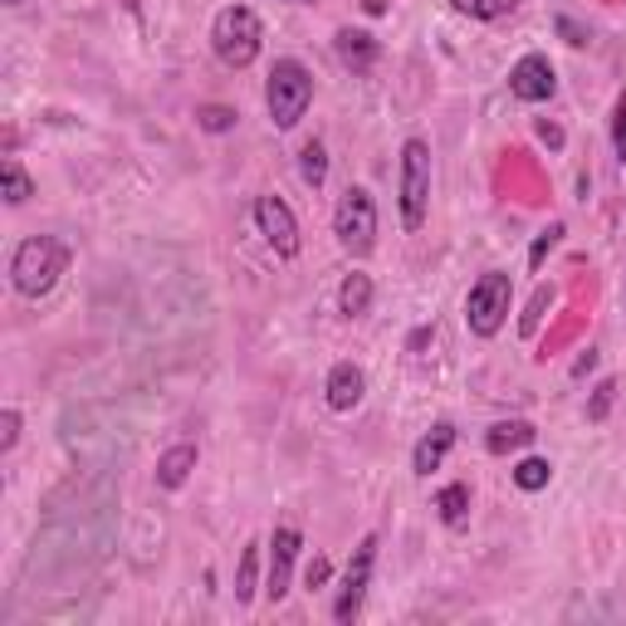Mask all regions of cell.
Returning <instances> with one entry per match:
<instances>
[{
	"label": "cell",
	"instance_id": "1",
	"mask_svg": "<svg viewBox=\"0 0 626 626\" xmlns=\"http://www.w3.org/2000/svg\"><path fill=\"white\" fill-rule=\"evenodd\" d=\"M69 269V245L54 240V236H30L16 245V255H10V279H16V289L24 299H40L59 285V275Z\"/></svg>",
	"mask_w": 626,
	"mask_h": 626
},
{
	"label": "cell",
	"instance_id": "2",
	"mask_svg": "<svg viewBox=\"0 0 626 626\" xmlns=\"http://www.w3.org/2000/svg\"><path fill=\"white\" fill-rule=\"evenodd\" d=\"M309 103H314V73L304 69L299 59H279V64L269 69V83H265V108H269V118H275V128L279 132L299 128Z\"/></svg>",
	"mask_w": 626,
	"mask_h": 626
},
{
	"label": "cell",
	"instance_id": "3",
	"mask_svg": "<svg viewBox=\"0 0 626 626\" xmlns=\"http://www.w3.org/2000/svg\"><path fill=\"white\" fill-rule=\"evenodd\" d=\"M211 44L220 54V64L230 69H250L260 59V44H265V24L250 6H226L211 24Z\"/></svg>",
	"mask_w": 626,
	"mask_h": 626
},
{
	"label": "cell",
	"instance_id": "4",
	"mask_svg": "<svg viewBox=\"0 0 626 626\" xmlns=\"http://www.w3.org/2000/svg\"><path fill=\"white\" fill-rule=\"evenodd\" d=\"M426 206H431V147L421 138L401 142V226L421 230Z\"/></svg>",
	"mask_w": 626,
	"mask_h": 626
},
{
	"label": "cell",
	"instance_id": "5",
	"mask_svg": "<svg viewBox=\"0 0 626 626\" xmlns=\"http://www.w3.org/2000/svg\"><path fill=\"white\" fill-rule=\"evenodd\" d=\"M334 236L338 245L348 255H372V245H377V201H372V191L367 187H348L342 191V201H338V211H334Z\"/></svg>",
	"mask_w": 626,
	"mask_h": 626
},
{
	"label": "cell",
	"instance_id": "6",
	"mask_svg": "<svg viewBox=\"0 0 626 626\" xmlns=\"http://www.w3.org/2000/svg\"><path fill=\"white\" fill-rule=\"evenodd\" d=\"M509 304H514L509 275H499V269L480 275L470 285V299H465V324H470V334L495 338L499 328H505V318H509Z\"/></svg>",
	"mask_w": 626,
	"mask_h": 626
},
{
	"label": "cell",
	"instance_id": "7",
	"mask_svg": "<svg viewBox=\"0 0 626 626\" xmlns=\"http://www.w3.org/2000/svg\"><path fill=\"white\" fill-rule=\"evenodd\" d=\"M372 563H377V534H367L358 548H352V563L342 573V587H338V603H334V617L338 622H352L362 612V597H367V583H372Z\"/></svg>",
	"mask_w": 626,
	"mask_h": 626
},
{
	"label": "cell",
	"instance_id": "8",
	"mask_svg": "<svg viewBox=\"0 0 626 626\" xmlns=\"http://www.w3.org/2000/svg\"><path fill=\"white\" fill-rule=\"evenodd\" d=\"M255 220H260V236L275 245L279 260H294V255H299V220H294V211L279 196H260V201H255Z\"/></svg>",
	"mask_w": 626,
	"mask_h": 626
},
{
	"label": "cell",
	"instance_id": "9",
	"mask_svg": "<svg viewBox=\"0 0 626 626\" xmlns=\"http://www.w3.org/2000/svg\"><path fill=\"white\" fill-rule=\"evenodd\" d=\"M509 93L524 98V103H544V98L558 93V79H554V64L544 54H524L519 64L509 69Z\"/></svg>",
	"mask_w": 626,
	"mask_h": 626
},
{
	"label": "cell",
	"instance_id": "10",
	"mask_svg": "<svg viewBox=\"0 0 626 626\" xmlns=\"http://www.w3.org/2000/svg\"><path fill=\"white\" fill-rule=\"evenodd\" d=\"M299 548H304L299 529H275V538H269V583H265L269 603H279V597L289 593V578H294V558H299Z\"/></svg>",
	"mask_w": 626,
	"mask_h": 626
},
{
	"label": "cell",
	"instance_id": "11",
	"mask_svg": "<svg viewBox=\"0 0 626 626\" xmlns=\"http://www.w3.org/2000/svg\"><path fill=\"white\" fill-rule=\"evenodd\" d=\"M362 391H367V377L358 362H338L334 372H328V407L334 411H352L362 401Z\"/></svg>",
	"mask_w": 626,
	"mask_h": 626
},
{
	"label": "cell",
	"instance_id": "12",
	"mask_svg": "<svg viewBox=\"0 0 626 626\" xmlns=\"http://www.w3.org/2000/svg\"><path fill=\"white\" fill-rule=\"evenodd\" d=\"M450 446H456V426H450V421L431 426V431H426L421 440H416V456H411L416 475H431V470H440V460L450 456Z\"/></svg>",
	"mask_w": 626,
	"mask_h": 626
},
{
	"label": "cell",
	"instance_id": "13",
	"mask_svg": "<svg viewBox=\"0 0 626 626\" xmlns=\"http://www.w3.org/2000/svg\"><path fill=\"white\" fill-rule=\"evenodd\" d=\"M338 59L342 64H348L352 73H372V64H377V54H382V49H377V40L367 30H338Z\"/></svg>",
	"mask_w": 626,
	"mask_h": 626
},
{
	"label": "cell",
	"instance_id": "14",
	"mask_svg": "<svg viewBox=\"0 0 626 626\" xmlns=\"http://www.w3.org/2000/svg\"><path fill=\"white\" fill-rule=\"evenodd\" d=\"M534 426L529 421H499V426H489V436H485V450L489 456H509V450H524V446H534Z\"/></svg>",
	"mask_w": 626,
	"mask_h": 626
},
{
	"label": "cell",
	"instance_id": "15",
	"mask_svg": "<svg viewBox=\"0 0 626 626\" xmlns=\"http://www.w3.org/2000/svg\"><path fill=\"white\" fill-rule=\"evenodd\" d=\"M196 470V446H171L162 460H157V485L162 489H181Z\"/></svg>",
	"mask_w": 626,
	"mask_h": 626
},
{
	"label": "cell",
	"instance_id": "16",
	"mask_svg": "<svg viewBox=\"0 0 626 626\" xmlns=\"http://www.w3.org/2000/svg\"><path fill=\"white\" fill-rule=\"evenodd\" d=\"M338 309L348 314V318H362L367 309H372V279H367V275H348V279H342Z\"/></svg>",
	"mask_w": 626,
	"mask_h": 626
},
{
	"label": "cell",
	"instance_id": "17",
	"mask_svg": "<svg viewBox=\"0 0 626 626\" xmlns=\"http://www.w3.org/2000/svg\"><path fill=\"white\" fill-rule=\"evenodd\" d=\"M436 509H440V519L456 529V524H465V514H470V489H465V485H446L436 495Z\"/></svg>",
	"mask_w": 626,
	"mask_h": 626
},
{
	"label": "cell",
	"instance_id": "18",
	"mask_svg": "<svg viewBox=\"0 0 626 626\" xmlns=\"http://www.w3.org/2000/svg\"><path fill=\"white\" fill-rule=\"evenodd\" d=\"M0 181H6V201L10 206H24L34 196V181H30V171H24L20 162H6L0 167Z\"/></svg>",
	"mask_w": 626,
	"mask_h": 626
},
{
	"label": "cell",
	"instance_id": "19",
	"mask_svg": "<svg viewBox=\"0 0 626 626\" xmlns=\"http://www.w3.org/2000/svg\"><path fill=\"white\" fill-rule=\"evenodd\" d=\"M450 6H456L460 16H470V20H499V16H509L519 0H450Z\"/></svg>",
	"mask_w": 626,
	"mask_h": 626
},
{
	"label": "cell",
	"instance_id": "20",
	"mask_svg": "<svg viewBox=\"0 0 626 626\" xmlns=\"http://www.w3.org/2000/svg\"><path fill=\"white\" fill-rule=\"evenodd\" d=\"M255 568H260V544H250L240 554V578H236V603H250L255 597Z\"/></svg>",
	"mask_w": 626,
	"mask_h": 626
},
{
	"label": "cell",
	"instance_id": "21",
	"mask_svg": "<svg viewBox=\"0 0 626 626\" xmlns=\"http://www.w3.org/2000/svg\"><path fill=\"white\" fill-rule=\"evenodd\" d=\"M548 475H554V465L529 456V460H519V470H514V485H519V489H544Z\"/></svg>",
	"mask_w": 626,
	"mask_h": 626
},
{
	"label": "cell",
	"instance_id": "22",
	"mask_svg": "<svg viewBox=\"0 0 626 626\" xmlns=\"http://www.w3.org/2000/svg\"><path fill=\"white\" fill-rule=\"evenodd\" d=\"M236 108H226V103H206V108H196V122H201L206 132H230L236 128Z\"/></svg>",
	"mask_w": 626,
	"mask_h": 626
},
{
	"label": "cell",
	"instance_id": "23",
	"mask_svg": "<svg viewBox=\"0 0 626 626\" xmlns=\"http://www.w3.org/2000/svg\"><path fill=\"white\" fill-rule=\"evenodd\" d=\"M299 171H304V181H309V187H324V177H328V157H324V147L318 142H309L299 152Z\"/></svg>",
	"mask_w": 626,
	"mask_h": 626
},
{
	"label": "cell",
	"instance_id": "24",
	"mask_svg": "<svg viewBox=\"0 0 626 626\" xmlns=\"http://www.w3.org/2000/svg\"><path fill=\"white\" fill-rule=\"evenodd\" d=\"M16 440H20V411L6 407V411H0V450L10 456V450H16Z\"/></svg>",
	"mask_w": 626,
	"mask_h": 626
},
{
	"label": "cell",
	"instance_id": "25",
	"mask_svg": "<svg viewBox=\"0 0 626 626\" xmlns=\"http://www.w3.org/2000/svg\"><path fill=\"white\" fill-rule=\"evenodd\" d=\"M612 397H617V382H597V391H593V407H587V416H593V421H603V416L612 411Z\"/></svg>",
	"mask_w": 626,
	"mask_h": 626
},
{
	"label": "cell",
	"instance_id": "26",
	"mask_svg": "<svg viewBox=\"0 0 626 626\" xmlns=\"http://www.w3.org/2000/svg\"><path fill=\"white\" fill-rule=\"evenodd\" d=\"M558 236H563V226H548V230H544V236H538V240H534V255H529V260H534V269H538V265H544V255H548V250H554V245H558Z\"/></svg>",
	"mask_w": 626,
	"mask_h": 626
},
{
	"label": "cell",
	"instance_id": "27",
	"mask_svg": "<svg viewBox=\"0 0 626 626\" xmlns=\"http://www.w3.org/2000/svg\"><path fill=\"white\" fill-rule=\"evenodd\" d=\"M612 142H617V157L626 162V98L617 103V118H612Z\"/></svg>",
	"mask_w": 626,
	"mask_h": 626
},
{
	"label": "cell",
	"instance_id": "28",
	"mask_svg": "<svg viewBox=\"0 0 626 626\" xmlns=\"http://www.w3.org/2000/svg\"><path fill=\"white\" fill-rule=\"evenodd\" d=\"M304 583H309V587H324V583H328V558H314L309 573H304Z\"/></svg>",
	"mask_w": 626,
	"mask_h": 626
},
{
	"label": "cell",
	"instance_id": "29",
	"mask_svg": "<svg viewBox=\"0 0 626 626\" xmlns=\"http://www.w3.org/2000/svg\"><path fill=\"white\" fill-rule=\"evenodd\" d=\"M558 30L568 34V44H587V30H583V24H573L568 16H558Z\"/></svg>",
	"mask_w": 626,
	"mask_h": 626
},
{
	"label": "cell",
	"instance_id": "30",
	"mask_svg": "<svg viewBox=\"0 0 626 626\" xmlns=\"http://www.w3.org/2000/svg\"><path fill=\"white\" fill-rule=\"evenodd\" d=\"M538 138H544L548 147H558V142H563V132H558V128H548V122H538Z\"/></svg>",
	"mask_w": 626,
	"mask_h": 626
},
{
	"label": "cell",
	"instance_id": "31",
	"mask_svg": "<svg viewBox=\"0 0 626 626\" xmlns=\"http://www.w3.org/2000/svg\"><path fill=\"white\" fill-rule=\"evenodd\" d=\"M289 6H314V0H289Z\"/></svg>",
	"mask_w": 626,
	"mask_h": 626
},
{
	"label": "cell",
	"instance_id": "32",
	"mask_svg": "<svg viewBox=\"0 0 626 626\" xmlns=\"http://www.w3.org/2000/svg\"><path fill=\"white\" fill-rule=\"evenodd\" d=\"M6 6H20V0H6Z\"/></svg>",
	"mask_w": 626,
	"mask_h": 626
},
{
	"label": "cell",
	"instance_id": "33",
	"mask_svg": "<svg viewBox=\"0 0 626 626\" xmlns=\"http://www.w3.org/2000/svg\"><path fill=\"white\" fill-rule=\"evenodd\" d=\"M132 10H138V0H132Z\"/></svg>",
	"mask_w": 626,
	"mask_h": 626
}]
</instances>
